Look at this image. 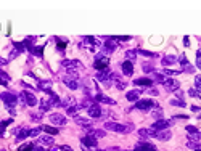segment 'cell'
<instances>
[{"label":"cell","instance_id":"1","mask_svg":"<svg viewBox=\"0 0 201 151\" xmlns=\"http://www.w3.org/2000/svg\"><path fill=\"white\" fill-rule=\"evenodd\" d=\"M105 130H111V132H118V134H129L133 130L132 124H118V122H106L105 124Z\"/></svg>","mask_w":201,"mask_h":151},{"label":"cell","instance_id":"2","mask_svg":"<svg viewBox=\"0 0 201 151\" xmlns=\"http://www.w3.org/2000/svg\"><path fill=\"white\" fill-rule=\"evenodd\" d=\"M108 64H110V60L105 55H97V56H95V61H93V68L95 69L103 71V69H106Z\"/></svg>","mask_w":201,"mask_h":151},{"label":"cell","instance_id":"3","mask_svg":"<svg viewBox=\"0 0 201 151\" xmlns=\"http://www.w3.org/2000/svg\"><path fill=\"white\" fill-rule=\"evenodd\" d=\"M187 132H188V141H193V143H196V141H199L201 140V132L196 129V127H193V126H187Z\"/></svg>","mask_w":201,"mask_h":151},{"label":"cell","instance_id":"4","mask_svg":"<svg viewBox=\"0 0 201 151\" xmlns=\"http://www.w3.org/2000/svg\"><path fill=\"white\" fill-rule=\"evenodd\" d=\"M153 106H155V103H153V100H138L135 103V109H140V111H150Z\"/></svg>","mask_w":201,"mask_h":151},{"label":"cell","instance_id":"5","mask_svg":"<svg viewBox=\"0 0 201 151\" xmlns=\"http://www.w3.org/2000/svg\"><path fill=\"white\" fill-rule=\"evenodd\" d=\"M0 98H2V101L5 103L7 106H10V108H13L16 103H18V98L13 95V93H2V95H0Z\"/></svg>","mask_w":201,"mask_h":151},{"label":"cell","instance_id":"6","mask_svg":"<svg viewBox=\"0 0 201 151\" xmlns=\"http://www.w3.org/2000/svg\"><path fill=\"white\" fill-rule=\"evenodd\" d=\"M81 143L87 149H95V146H97V138L92 137V135H85V137L81 138Z\"/></svg>","mask_w":201,"mask_h":151},{"label":"cell","instance_id":"7","mask_svg":"<svg viewBox=\"0 0 201 151\" xmlns=\"http://www.w3.org/2000/svg\"><path fill=\"white\" fill-rule=\"evenodd\" d=\"M171 126V122L169 121H164V119H159L156 121L155 124L151 126V130H153V134H156V132H161V130H166L167 127Z\"/></svg>","mask_w":201,"mask_h":151},{"label":"cell","instance_id":"8","mask_svg":"<svg viewBox=\"0 0 201 151\" xmlns=\"http://www.w3.org/2000/svg\"><path fill=\"white\" fill-rule=\"evenodd\" d=\"M49 121L52 122V124H55V126H64V124H66V117H64L63 114H58V112L50 114Z\"/></svg>","mask_w":201,"mask_h":151},{"label":"cell","instance_id":"9","mask_svg":"<svg viewBox=\"0 0 201 151\" xmlns=\"http://www.w3.org/2000/svg\"><path fill=\"white\" fill-rule=\"evenodd\" d=\"M135 151H156V146L150 141H140L135 146Z\"/></svg>","mask_w":201,"mask_h":151},{"label":"cell","instance_id":"10","mask_svg":"<svg viewBox=\"0 0 201 151\" xmlns=\"http://www.w3.org/2000/svg\"><path fill=\"white\" fill-rule=\"evenodd\" d=\"M87 114H89L90 117H100L103 112H101V108L97 105V103H93V105L87 109Z\"/></svg>","mask_w":201,"mask_h":151},{"label":"cell","instance_id":"11","mask_svg":"<svg viewBox=\"0 0 201 151\" xmlns=\"http://www.w3.org/2000/svg\"><path fill=\"white\" fill-rule=\"evenodd\" d=\"M121 68H122V72L126 74V76H132V72H133V64H132V61L130 60H126L122 64H121Z\"/></svg>","mask_w":201,"mask_h":151},{"label":"cell","instance_id":"12","mask_svg":"<svg viewBox=\"0 0 201 151\" xmlns=\"http://www.w3.org/2000/svg\"><path fill=\"white\" fill-rule=\"evenodd\" d=\"M110 77H113V74H111V71H108V69H103V71H100V72L97 74V79L101 80V82H105V84H110V82H108Z\"/></svg>","mask_w":201,"mask_h":151},{"label":"cell","instance_id":"13","mask_svg":"<svg viewBox=\"0 0 201 151\" xmlns=\"http://www.w3.org/2000/svg\"><path fill=\"white\" fill-rule=\"evenodd\" d=\"M135 85H142V87H151L153 85V79L150 77H140V79H135L133 80Z\"/></svg>","mask_w":201,"mask_h":151},{"label":"cell","instance_id":"14","mask_svg":"<svg viewBox=\"0 0 201 151\" xmlns=\"http://www.w3.org/2000/svg\"><path fill=\"white\" fill-rule=\"evenodd\" d=\"M179 85H180V84H179L177 80H174V79H169V80H166V82H164V87H166V90H169V92L177 90V89H179Z\"/></svg>","mask_w":201,"mask_h":151},{"label":"cell","instance_id":"15","mask_svg":"<svg viewBox=\"0 0 201 151\" xmlns=\"http://www.w3.org/2000/svg\"><path fill=\"white\" fill-rule=\"evenodd\" d=\"M29 129H20L16 132V141H23V140H26L27 137H29Z\"/></svg>","mask_w":201,"mask_h":151},{"label":"cell","instance_id":"16","mask_svg":"<svg viewBox=\"0 0 201 151\" xmlns=\"http://www.w3.org/2000/svg\"><path fill=\"white\" fill-rule=\"evenodd\" d=\"M63 82L68 85L69 89H72V90H76L79 85H77V79H71L69 76H66V77H63Z\"/></svg>","mask_w":201,"mask_h":151},{"label":"cell","instance_id":"17","mask_svg":"<svg viewBox=\"0 0 201 151\" xmlns=\"http://www.w3.org/2000/svg\"><path fill=\"white\" fill-rule=\"evenodd\" d=\"M23 97H26V105H27V106H35V105H37V98L32 95V93L24 92Z\"/></svg>","mask_w":201,"mask_h":151},{"label":"cell","instance_id":"18","mask_svg":"<svg viewBox=\"0 0 201 151\" xmlns=\"http://www.w3.org/2000/svg\"><path fill=\"white\" fill-rule=\"evenodd\" d=\"M179 61H180V64H182V68H184V71H188V72H193V71H195V69H193V66H191V64L187 61V58H185L184 55L180 56V60H179Z\"/></svg>","mask_w":201,"mask_h":151},{"label":"cell","instance_id":"19","mask_svg":"<svg viewBox=\"0 0 201 151\" xmlns=\"http://www.w3.org/2000/svg\"><path fill=\"white\" fill-rule=\"evenodd\" d=\"M101 50H103V53H106V55H110V53H113L114 50H116V45H114V43H113V42H111V40L108 39V42H106V43L103 45V48H101Z\"/></svg>","mask_w":201,"mask_h":151},{"label":"cell","instance_id":"20","mask_svg":"<svg viewBox=\"0 0 201 151\" xmlns=\"http://www.w3.org/2000/svg\"><path fill=\"white\" fill-rule=\"evenodd\" d=\"M81 108H82V106H79V105H72V106H69V108H68V112H66V114L71 116V117H77Z\"/></svg>","mask_w":201,"mask_h":151},{"label":"cell","instance_id":"21","mask_svg":"<svg viewBox=\"0 0 201 151\" xmlns=\"http://www.w3.org/2000/svg\"><path fill=\"white\" fill-rule=\"evenodd\" d=\"M140 93H142V92H140V90H137V89H135V90H130V92H127L126 98H127L129 101H137V98L140 97Z\"/></svg>","mask_w":201,"mask_h":151},{"label":"cell","instance_id":"22","mask_svg":"<svg viewBox=\"0 0 201 151\" xmlns=\"http://www.w3.org/2000/svg\"><path fill=\"white\" fill-rule=\"evenodd\" d=\"M155 137L158 138V140H169L171 138V132L169 130H161V132H156V134H155Z\"/></svg>","mask_w":201,"mask_h":151},{"label":"cell","instance_id":"23","mask_svg":"<svg viewBox=\"0 0 201 151\" xmlns=\"http://www.w3.org/2000/svg\"><path fill=\"white\" fill-rule=\"evenodd\" d=\"M95 100H97V101H101V103H106V105H114V100H110L108 97L101 95L100 92L97 93V95H95Z\"/></svg>","mask_w":201,"mask_h":151},{"label":"cell","instance_id":"24","mask_svg":"<svg viewBox=\"0 0 201 151\" xmlns=\"http://www.w3.org/2000/svg\"><path fill=\"white\" fill-rule=\"evenodd\" d=\"M61 64L64 66V68H68V71H71V68H74V66H81L79 61H76V60H72V61H69V60H63Z\"/></svg>","mask_w":201,"mask_h":151},{"label":"cell","instance_id":"25","mask_svg":"<svg viewBox=\"0 0 201 151\" xmlns=\"http://www.w3.org/2000/svg\"><path fill=\"white\" fill-rule=\"evenodd\" d=\"M76 122H77L79 126H82V127H90L92 126V122L89 121V119H84V117H76Z\"/></svg>","mask_w":201,"mask_h":151},{"label":"cell","instance_id":"26","mask_svg":"<svg viewBox=\"0 0 201 151\" xmlns=\"http://www.w3.org/2000/svg\"><path fill=\"white\" fill-rule=\"evenodd\" d=\"M42 130H45L47 134H50V135H58V129H55V127H52V126H42Z\"/></svg>","mask_w":201,"mask_h":151},{"label":"cell","instance_id":"27","mask_svg":"<svg viewBox=\"0 0 201 151\" xmlns=\"http://www.w3.org/2000/svg\"><path fill=\"white\" fill-rule=\"evenodd\" d=\"M39 143H40V145L50 146V145H53V137H40V138H39Z\"/></svg>","mask_w":201,"mask_h":151},{"label":"cell","instance_id":"28","mask_svg":"<svg viewBox=\"0 0 201 151\" xmlns=\"http://www.w3.org/2000/svg\"><path fill=\"white\" fill-rule=\"evenodd\" d=\"M37 148L34 146V143H26V145H21L18 148V151H35Z\"/></svg>","mask_w":201,"mask_h":151},{"label":"cell","instance_id":"29","mask_svg":"<svg viewBox=\"0 0 201 151\" xmlns=\"http://www.w3.org/2000/svg\"><path fill=\"white\" fill-rule=\"evenodd\" d=\"M162 61V66H171V64H175V56H166L164 60H161Z\"/></svg>","mask_w":201,"mask_h":151},{"label":"cell","instance_id":"30","mask_svg":"<svg viewBox=\"0 0 201 151\" xmlns=\"http://www.w3.org/2000/svg\"><path fill=\"white\" fill-rule=\"evenodd\" d=\"M12 122H13V119H7V121H3V122H0V129H2V134H0V135H2V137H3V134H5V129L10 126Z\"/></svg>","mask_w":201,"mask_h":151},{"label":"cell","instance_id":"31","mask_svg":"<svg viewBox=\"0 0 201 151\" xmlns=\"http://www.w3.org/2000/svg\"><path fill=\"white\" fill-rule=\"evenodd\" d=\"M50 106H52L50 100H49V101H47V100H42V101H40V111H49Z\"/></svg>","mask_w":201,"mask_h":151},{"label":"cell","instance_id":"32","mask_svg":"<svg viewBox=\"0 0 201 151\" xmlns=\"http://www.w3.org/2000/svg\"><path fill=\"white\" fill-rule=\"evenodd\" d=\"M50 85H52V82H50V80H42V82H40V89H42V90L50 92Z\"/></svg>","mask_w":201,"mask_h":151},{"label":"cell","instance_id":"33","mask_svg":"<svg viewBox=\"0 0 201 151\" xmlns=\"http://www.w3.org/2000/svg\"><path fill=\"white\" fill-rule=\"evenodd\" d=\"M171 105H174V106H180V108H185V101H182V100H171Z\"/></svg>","mask_w":201,"mask_h":151},{"label":"cell","instance_id":"34","mask_svg":"<svg viewBox=\"0 0 201 151\" xmlns=\"http://www.w3.org/2000/svg\"><path fill=\"white\" fill-rule=\"evenodd\" d=\"M56 48L63 52V50L66 48V42H63V40H60V39H56Z\"/></svg>","mask_w":201,"mask_h":151},{"label":"cell","instance_id":"35","mask_svg":"<svg viewBox=\"0 0 201 151\" xmlns=\"http://www.w3.org/2000/svg\"><path fill=\"white\" fill-rule=\"evenodd\" d=\"M137 53L143 55V56H147V58H153V56H156L155 53H151V52H145V50H137Z\"/></svg>","mask_w":201,"mask_h":151},{"label":"cell","instance_id":"36","mask_svg":"<svg viewBox=\"0 0 201 151\" xmlns=\"http://www.w3.org/2000/svg\"><path fill=\"white\" fill-rule=\"evenodd\" d=\"M153 77H155L156 82H166L164 76H161V74H158V72H153Z\"/></svg>","mask_w":201,"mask_h":151},{"label":"cell","instance_id":"37","mask_svg":"<svg viewBox=\"0 0 201 151\" xmlns=\"http://www.w3.org/2000/svg\"><path fill=\"white\" fill-rule=\"evenodd\" d=\"M195 89L196 90H201V77H199V76H196V77H195Z\"/></svg>","mask_w":201,"mask_h":151},{"label":"cell","instance_id":"38","mask_svg":"<svg viewBox=\"0 0 201 151\" xmlns=\"http://www.w3.org/2000/svg\"><path fill=\"white\" fill-rule=\"evenodd\" d=\"M40 130H42V127H40V129H34V130H31V132H29V137H37V135L40 134Z\"/></svg>","mask_w":201,"mask_h":151},{"label":"cell","instance_id":"39","mask_svg":"<svg viewBox=\"0 0 201 151\" xmlns=\"http://www.w3.org/2000/svg\"><path fill=\"white\" fill-rule=\"evenodd\" d=\"M143 69H145V71H151V72H155V68H153V64H148V63H145V64H143Z\"/></svg>","mask_w":201,"mask_h":151},{"label":"cell","instance_id":"40","mask_svg":"<svg viewBox=\"0 0 201 151\" xmlns=\"http://www.w3.org/2000/svg\"><path fill=\"white\" fill-rule=\"evenodd\" d=\"M93 135H95V138H100V137H105V130H95L93 132Z\"/></svg>","mask_w":201,"mask_h":151},{"label":"cell","instance_id":"41","mask_svg":"<svg viewBox=\"0 0 201 151\" xmlns=\"http://www.w3.org/2000/svg\"><path fill=\"white\" fill-rule=\"evenodd\" d=\"M161 114H162V111H161V109H156L155 112H153V116H155V117H159Z\"/></svg>","mask_w":201,"mask_h":151},{"label":"cell","instance_id":"42","mask_svg":"<svg viewBox=\"0 0 201 151\" xmlns=\"http://www.w3.org/2000/svg\"><path fill=\"white\" fill-rule=\"evenodd\" d=\"M188 93H190L191 97H198V92H196V90H193V89H191V90H188Z\"/></svg>","mask_w":201,"mask_h":151},{"label":"cell","instance_id":"43","mask_svg":"<svg viewBox=\"0 0 201 151\" xmlns=\"http://www.w3.org/2000/svg\"><path fill=\"white\" fill-rule=\"evenodd\" d=\"M133 55H137V50H135V52H127V53H126V56H127V58H132Z\"/></svg>","mask_w":201,"mask_h":151},{"label":"cell","instance_id":"44","mask_svg":"<svg viewBox=\"0 0 201 151\" xmlns=\"http://www.w3.org/2000/svg\"><path fill=\"white\" fill-rule=\"evenodd\" d=\"M184 43H185L187 47L190 45V39H188V37H184Z\"/></svg>","mask_w":201,"mask_h":151},{"label":"cell","instance_id":"45","mask_svg":"<svg viewBox=\"0 0 201 151\" xmlns=\"http://www.w3.org/2000/svg\"><path fill=\"white\" fill-rule=\"evenodd\" d=\"M61 151H72L69 146H61Z\"/></svg>","mask_w":201,"mask_h":151},{"label":"cell","instance_id":"46","mask_svg":"<svg viewBox=\"0 0 201 151\" xmlns=\"http://www.w3.org/2000/svg\"><path fill=\"white\" fill-rule=\"evenodd\" d=\"M196 66H198V68L201 69V58H198V61H196Z\"/></svg>","mask_w":201,"mask_h":151},{"label":"cell","instance_id":"47","mask_svg":"<svg viewBox=\"0 0 201 151\" xmlns=\"http://www.w3.org/2000/svg\"><path fill=\"white\" fill-rule=\"evenodd\" d=\"M3 63H5V61H3V60H2V58H0V64H3Z\"/></svg>","mask_w":201,"mask_h":151},{"label":"cell","instance_id":"48","mask_svg":"<svg viewBox=\"0 0 201 151\" xmlns=\"http://www.w3.org/2000/svg\"><path fill=\"white\" fill-rule=\"evenodd\" d=\"M196 151H201V148H196Z\"/></svg>","mask_w":201,"mask_h":151},{"label":"cell","instance_id":"49","mask_svg":"<svg viewBox=\"0 0 201 151\" xmlns=\"http://www.w3.org/2000/svg\"><path fill=\"white\" fill-rule=\"evenodd\" d=\"M0 151H7V149H0Z\"/></svg>","mask_w":201,"mask_h":151}]
</instances>
